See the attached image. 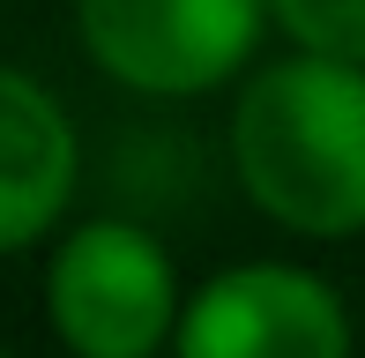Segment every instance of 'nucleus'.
Masks as SVG:
<instances>
[{
    "mask_svg": "<svg viewBox=\"0 0 365 358\" xmlns=\"http://www.w3.org/2000/svg\"><path fill=\"white\" fill-rule=\"evenodd\" d=\"M231 172L246 202L298 239L365 232V60L298 53L246 75L231 105Z\"/></svg>",
    "mask_w": 365,
    "mask_h": 358,
    "instance_id": "nucleus-1",
    "label": "nucleus"
},
{
    "mask_svg": "<svg viewBox=\"0 0 365 358\" xmlns=\"http://www.w3.org/2000/svg\"><path fill=\"white\" fill-rule=\"evenodd\" d=\"M179 306L172 254L135 217H90L45 254V321L75 358H157Z\"/></svg>",
    "mask_w": 365,
    "mask_h": 358,
    "instance_id": "nucleus-2",
    "label": "nucleus"
},
{
    "mask_svg": "<svg viewBox=\"0 0 365 358\" xmlns=\"http://www.w3.org/2000/svg\"><path fill=\"white\" fill-rule=\"evenodd\" d=\"M269 0H75V38L120 90L142 97H209L246 75Z\"/></svg>",
    "mask_w": 365,
    "mask_h": 358,
    "instance_id": "nucleus-3",
    "label": "nucleus"
},
{
    "mask_svg": "<svg viewBox=\"0 0 365 358\" xmlns=\"http://www.w3.org/2000/svg\"><path fill=\"white\" fill-rule=\"evenodd\" d=\"M351 306L298 262L217 269L179 306L172 358H351Z\"/></svg>",
    "mask_w": 365,
    "mask_h": 358,
    "instance_id": "nucleus-4",
    "label": "nucleus"
},
{
    "mask_svg": "<svg viewBox=\"0 0 365 358\" xmlns=\"http://www.w3.org/2000/svg\"><path fill=\"white\" fill-rule=\"evenodd\" d=\"M82 179L75 120L38 75L0 60V254H23L68 217Z\"/></svg>",
    "mask_w": 365,
    "mask_h": 358,
    "instance_id": "nucleus-5",
    "label": "nucleus"
},
{
    "mask_svg": "<svg viewBox=\"0 0 365 358\" xmlns=\"http://www.w3.org/2000/svg\"><path fill=\"white\" fill-rule=\"evenodd\" d=\"M269 15L298 53L365 60V0H269Z\"/></svg>",
    "mask_w": 365,
    "mask_h": 358,
    "instance_id": "nucleus-6",
    "label": "nucleus"
},
{
    "mask_svg": "<svg viewBox=\"0 0 365 358\" xmlns=\"http://www.w3.org/2000/svg\"><path fill=\"white\" fill-rule=\"evenodd\" d=\"M0 358H15V351H8V344H0Z\"/></svg>",
    "mask_w": 365,
    "mask_h": 358,
    "instance_id": "nucleus-7",
    "label": "nucleus"
}]
</instances>
